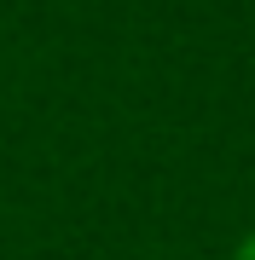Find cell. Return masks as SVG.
Instances as JSON below:
<instances>
[{
	"mask_svg": "<svg viewBox=\"0 0 255 260\" xmlns=\"http://www.w3.org/2000/svg\"><path fill=\"white\" fill-rule=\"evenodd\" d=\"M238 260H255V237H249V243H244V249H238Z\"/></svg>",
	"mask_w": 255,
	"mask_h": 260,
	"instance_id": "1",
	"label": "cell"
}]
</instances>
